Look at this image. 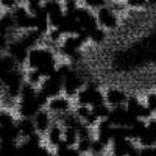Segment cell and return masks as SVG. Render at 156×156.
<instances>
[{
	"label": "cell",
	"mask_w": 156,
	"mask_h": 156,
	"mask_svg": "<svg viewBox=\"0 0 156 156\" xmlns=\"http://www.w3.org/2000/svg\"><path fill=\"white\" fill-rule=\"evenodd\" d=\"M27 66H28V69L39 70L44 78H47L56 72V67H58L56 55L50 47L37 45L28 51Z\"/></svg>",
	"instance_id": "obj_1"
},
{
	"label": "cell",
	"mask_w": 156,
	"mask_h": 156,
	"mask_svg": "<svg viewBox=\"0 0 156 156\" xmlns=\"http://www.w3.org/2000/svg\"><path fill=\"white\" fill-rule=\"evenodd\" d=\"M76 98V106H89L92 108L95 105L105 101V92L100 89L98 83L95 81H87L86 86L78 92Z\"/></svg>",
	"instance_id": "obj_2"
},
{
	"label": "cell",
	"mask_w": 156,
	"mask_h": 156,
	"mask_svg": "<svg viewBox=\"0 0 156 156\" xmlns=\"http://www.w3.org/2000/svg\"><path fill=\"white\" fill-rule=\"evenodd\" d=\"M87 80H86V76L80 72V70H76L73 66H72V70L67 73V76L64 78V83H62V94L69 97L70 100L75 98L78 95V92L86 86Z\"/></svg>",
	"instance_id": "obj_3"
},
{
	"label": "cell",
	"mask_w": 156,
	"mask_h": 156,
	"mask_svg": "<svg viewBox=\"0 0 156 156\" xmlns=\"http://www.w3.org/2000/svg\"><path fill=\"white\" fill-rule=\"evenodd\" d=\"M44 11L48 17L50 28H56L66 14L64 2H61V0H44Z\"/></svg>",
	"instance_id": "obj_4"
},
{
	"label": "cell",
	"mask_w": 156,
	"mask_h": 156,
	"mask_svg": "<svg viewBox=\"0 0 156 156\" xmlns=\"http://www.w3.org/2000/svg\"><path fill=\"white\" fill-rule=\"evenodd\" d=\"M62 83H64V80L58 75V72H55L53 75L44 78V81L39 86V90H41L48 100L55 98V97L62 94Z\"/></svg>",
	"instance_id": "obj_5"
},
{
	"label": "cell",
	"mask_w": 156,
	"mask_h": 156,
	"mask_svg": "<svg viewBox=\"0 0 156 156\" xmlns=\"http://www.w3.org/2000/svg\"><path fill=\"white\" fill-rule=\"evenodd\" d=\"M9 12H11V16H12V20H14L16 30L27 31V30H31L33 28V14L27 9V6H25V5H19L14 9H11Z\"/></svg>",
	"instance_id": "obj_6"
},
{
	"label": "cell",
	"mask_w": 156,
	"mask_h": 156,
	"mask_svg": "<svg viewBox=\"0 0 156 156\" xmlns=\"http://www.w3.org/2000/svg\"><path fill=\"white\" fill-rule=\"evenodd\" d=\"M95 17L103 30H115L119 27V16H117V12L111 6H103L97 9Z\"/></svg>",
	"instance_id": "obj_7"
},
{
	"label": "cell",
	"mask_w": 156,
	"mask_h": 156,
	"mask_svg": "<svg viewBox=\"0 0 156 156\" xmlns=\"http://www.w3.org/2000/svg\"><path fill=\"white\" fill-rule=\"evenodd\" d=\"M125 108L128 109V112L131 114L134 119H140V120H148L151 119V112L150 109L145 106V103L144 101H140L136 95H129L128 101H126V105Z\"/></svg>",
	"instance_id": "obj_8"
},
{
	"label": "cell",
	"mask_w": 156,
	"mask_h": 156,
	"mask_svg": "<svg viewBox=\"0 0 156 156\" xmlns=\"http://www.w3.org/2000/svg\"><path fill=\"white\" fill-rule=\"evenodd\" d=\"M28 51L30 48L25 47V44L20 41V39L16 36L14 39H11V42L8 45V51L6 53L14 59L19 66H23V64H27V58H28Z\"/></svg>",
	"instance_id": "obj_9"
},
{
	"label": "cell",
	"mask_w": 156,
	"mask_h": 156,
	"mask_svg": "<svg viewBox=\"0 0 156 156\" xmlns=\"http://www.w3.org/2000/svg\"><path fill=\"white\" fill-rule=\"evenodd\" d=\"M129 95L126 94V90L122 87H117V86H111L105 90V101L111 108H120L125 106L126 101H128Z\"/></svg>",
	"instance_id": "obj_10"
},
{
	"label": "cell",
	"mask_w": 156,
	"mask_h": 156,
	"mask_svg": "<svg viewBox=\"0 0 156 156\" xmlns=\"http://www.w3.org/2000/svg\"><path fill=\"white\" fill-rule=\"evenodd\" d=\"M108 120L114 125V126H122V128H128L136 119L128 112V109L125 106H120V108H112L111 112H109V117Z\"/></svg>",
	"instance_id": "obj_11"
},
{
	"label": "cell",
	"mask_w": 156,
	"mask_h": 156,
	"mask_svg": "<svg viewBox=\"0 0 156 156\" xmlns=\"http://www.w3.org/2000/svg\"><path fill=\"white\" fill-rule=\"evenodd\" d=\"M47 109L51 112V115H62V114H67L72 111V101L69 97H66L64 94L55 97V98H50L48 100V105Z\"/></svg>",
	"instance_id": "obj_12"
},
{
	"label": "cell",
	"mask_w": 156,
	"mask_h": 156,
	"mask_svg": "<svg viewBox=\"0 0 156 156\" xmlns=\"http://www.w3.org/2000/svg\"><path fill=\"white\" fill-rule=\"evenodd\" d=\"M33 122H34V126H36V131H37V134H44L45 136V133L50 129V126L53 125V115H51V112L47 109V108H44V109H41L34 117H33Z\"/></svg>",
	"instance_id": "obj_13"
},
{
	"label": "cell",
	"mask_w": 156,
	"mask_h": 156,
	"mask_svg": "<svg viewBox=\"0 0 156 156\" xmlns=\"http://www.w3.org/2000/svg\"><path fill=\"white\" fill-rule=\"evenodd\" d=\"M137 144L140 147H156V117L147 120V128Z\"/></svg>",
	"instance_id": "obj_14"
},
{
	"label": "cell",
	"mask_w": 156,
	"mask_h": 156,
	"mask_svg": "<svg viewBox=\"0 0 156 156\" xmlns=\"http://www.w3.org/2000/svg\"><path fill=\"white\" fill-rule=\"evenodd\" d=\"M62 137H64V128H62V125L53 122V125H51L50 129L45 133V142L50 147L56 148L59 144H62Z\"/></svg>",
	"instance_id": "obj_15"
},
{
	"label": "cell",
	"mask_w": 156,
	"mask_h": 156,
	"mask_svg": "<svg viewBox=\"0 0 156 156\" xmlns=\"http://www.w3.org/2000/svg\"><path fill=\"white\" fill-rule=\"evenodd\" d=\"M14 31L16 30V25H14V20H12V16L11 12L6 11L0 16V36H6L9 39H14Z\"/></svg>",
	"instance_id": "obj_16"
},
{
	"label": "cell",
	"mask_w": 156,
	"mask_h": 156,
	"mask_svg": "<svg viewBox=\"0 0 156 156\" xmlns=\"http://www.w3.org/2000/svg\"><path fill=\"white\" fill-rule=\"evenodd\" d=\"M17 37L25 44V47L31 50V48H34V47H37L39 44H41L45 36H42L39 31L31 28V30H27V31H22V34H19Z\"/></svg>",
	"instance_id": "obj_17"
},
{
	"label": "cell",
	"mask_w": 156,
	"mask_h": 156,
	"mask_svg": "<svg viewBox=\"0 0 156 156\" xmlns=\"http://www.w3.org/2000/svg\"><path fill=\"white\" fill-rule=\"evenodd\" d=\"M33 30L39 31L42 36H45L50 30V22H48V17L45 14L44 8L41 11H37L36 14H33Z\"/></svg>",
	"instance_id": "obj_18"
},
{
	"label": "cell",
	"mask_w": 156,
	"mask_h": 156,
	"mask_svg": "<svg viewBox=\"0 0 156 156\" xmlns=\"http://www.w3.org/2000/svg\"><path fill=\"white\" fill-rule=\"evenodd\" d=\"M17 129L20 133V139H28V137L37 134L33 119H22L20 117V119L17 120Z\"/></svg>",
	"instance_id": "obj_19"
},
{
	"label": "cell",
	"mask_w": 156,
	"mask_h": 156,
	"mask_svg": "<svg viewBox=\"0 0 156 156\" xmlns=\"http://www.w3.org/2000/svg\"><path fill=\"white\" fill-rule=\"evenodd\" d=\"M90 109H92V112H94V115H95V119L100 122V120H106V119H108V117H109V112H111L112 108L108 105L106 101H103V103H100V105L92 106Z\"/></svg>",
	"instance_id": "obj_20"
},
{
	"label": "cell",
	"mask_w": 156,
	"mask_h": 156,
	"mask_svg": "<svg viewBox=\"0 0 156 156\" xmlns=\"http://www.w3.org/2000/svg\"><path fill=\"white\" fill-rule=\"evenodd\" d=\"M17 122V119L14 117L9 109H3L0 108V128H6V126H11Z\"/></svg>",
	"instance_id": "obj_21"
},
{
	"label": "cell",
	"mask_w": 156,
	"mask_h": 156,
	"mask_svg": "<svg viewBox=\"0 0 156 156\" xmlns=\"http://www.w3.org/2000/svg\"><path fill=\"white\" fill-rule=\"evenodd\" d=\"M19 142H0V153L2 156H17Z\"/></svg>",
	"instance_id": "obj_22"
},
{
	"label": "cell",
	"mask_w": 156,
	"mask_h": 156,
	"mask_svg": "<svg viewBox=\"0 0 156 156\" xmlns=\"http://www.w3.org/2000/svg\"><path fill=\"white\" fill-rule=\"evenodd\" d=\"M25 81L37 87V86H41V83L44 81V76H42V73L39 72V70L28 69L27 72H25Z\"/></svg>",
	"instance_id": "obj_23"
},
{
	"label": "cell",
	"mask_w": 156,
	"mask_h": 156,
	"mask_svg": "<svg viewBox=\"0 0 156 156\" xmlns=\"http://www.w3.org/2000/svg\"><path fill=\"white\" fill-rule=\"evenodd\" d=\"M105 39H106V30H103L100 25L87 34V41L94 42V44H101V42H105Z\"/></svg>",
	"instance_id": "obj_24"
},
{
	"label": "cell",
	"mask_w": 156,
	"mask_h": 156,
	"mask_svg": "<svg viewBox=\"0 0 156 156\" xmlns=\"http://www.w3.org/2000/svg\"><path fill=\"white\" fill-rule=\"evenodd\" d=\"M25 6L31 14H36L37 11L44 8V0H25Z\"/></svg>",
	"instance_id": "obj_25"
},
{
	"label": "cell",
	"mask_w": 156,
	"mask_h": 156,
	"mask_svg": "<svg viewBox=\"0 0 156 156\" xmlns=\"http://www.w3.org/2000/svg\"><path fill=\"white\" fill-rule=\"evenodd\" d=\"M83 2H84V6L89 9H100L103 6H108L111 0H83Z\"/></svg>",
	"instance_id": "obj_26"
},
{
	"label": "cell",
	"mask_w": 156,
	"mask_h": 156,
	"mask_svg": "<svg viewBox=\"0 0 156 156\" xmlns=\"http://www.w3.org/2000/svg\"><path fill=\"white\" fill-rule=\"evenodd\" d=\"M144 103H145V106L150 109L151 114H156V92H148L145 95Z\"/></svg>",
	"instance_id": "obj_27"
},
{
	"label": "cell",
	"mask_w": 156,
	"mask_h": 156,
	"mask_svg": "<svg viewBox=\"0 0 156 156\" xmlns=\"http://www.w3.org/2000/svg\"><path fill=\"white\" fill-rule=\"evenodd\" d=\"M150 3V0H126V5L129 8H134V9H140Z\"/></svg>",
	"instance_id": "obj_28"
},
{
	"label": "cell",
	"mask_w": 156,
	"mask_h": 156,
	"mask_svg": "<svg viewBox=\"0 0 156 156\" xmlns=\"http://www.w3.org/2000/svg\"><path fill=\"white\" fill-rule=\"evenodd\" d=\"M20 2L22 0H0V5H2V8L11 11V9H14L16 6H19Z\"/></svg>",
	"instance_id": "obj_29"
},
{
	"label": "cell",
	"mask_w": 156,
	"mask_h": 156,
	"mask_svg": "<svg viewBox=\"0 0 156 156\" xmlns=\"http://www.w3.org/2000/svg\"><path fill=\"white\" fill-rule=\"evenodd\" d=\"M11 42V39L6 36H0V55H5L8 51V45Z\"/></svg>",
	"instance_id": "obj_30"
},
{
	"label": "cell",
	"mask_w": 156,
	"mask_h": 156,
	"mask_svg": "<svg viewBox=\"0 0 156 156\" xmlns=\"http://www.w3.org/2000/svg\"><path fill=\"white\" fill-rule=\"evenodd\" d=\"M37 156H56V154H55V151H51L45 145H42L41 150H39V153H37Z\"/></svg>",
	"instance_id": "obj_31"
},
{
	"label": "cell",
	"mask_w": 156,
	"mask_h": 156,
	"mask_svg": "<svg viewBox=\"0 0 156 156\" xmlns=\"http://www.w3.org/2000/svg\"><path fill=\"white\" fill-rule=\"evenodd\" d=\"M3 14V12H2V5H0V16H2Z\"/></svg>",
	"instance_id": "obj_32"
},
{
	"label": "cell",
	"mask_w": 156,
	"mask_h": 156,
	"mask_svg": "<svg viewBox=\"0 0 156 156\" xmlns=\"http://www.w3.org/2000/svg\"><path fill=\"white\" fill-rule=\"evenodd\" d=\"M120 2H123V3H126V0H120Z\"/></svg>",
	"instance_id": "obj_33"
}]
</instances>
